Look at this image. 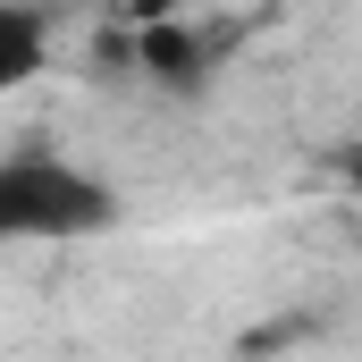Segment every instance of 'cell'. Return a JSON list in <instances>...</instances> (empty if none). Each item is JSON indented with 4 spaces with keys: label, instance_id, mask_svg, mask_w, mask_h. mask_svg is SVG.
<instances>
[{
    "label": "cell",
    "instance_id": "1",
    "mask_svg": "<svg viewBox=\"0 0 362 362\" xmlns=\"http://www.w3.org/2000/svg\"><path fill=\"white\" fill-rule=\"evenodd\" d=\"M118 219V194L51 152H17L0 160V236L8 245H68V236H101Z\"/></svg>",
    "mask_w": 362,
    "mask_h": 362
},
{
    "label": "cell",
    "instance_id": "2",
    "mask_svg": "<svg viewBox=\"0 0 362 362\" xmlns=\"http://www.w3.org/2000/svg\"><path fill=\"white\" fill-rule=\"evenodd\" d=\"M42 17L25 8V0H0V93L34 85V68H42Z\"/></svg>",
    "mask_w": 362,
    "mask_h": 362
}]
</instances>
